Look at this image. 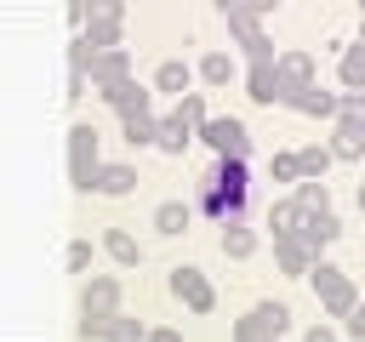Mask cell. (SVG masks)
Listing matches in <instances>:
<instances>
[{"label":"cell","mask_w":365,"mask_h":342,"mask_svg":"<svg viewBox=\"0 0 365 342\" xmlns=\"http://www.w3.org/2000/svg\"><path fill=\"white\" fill-rule=\"evenodd\" d=\"M245 205H251V165L217 154L194 182V211H205L211 222H240Z\"/></svg>","instance_id":"6da1fadb"},{"label":"cell","mask_w":365,"mask_h":342,"mask_svg":"<svg viewBox=\"0 0 365 342\" xmlns=\"http://www.w3.org/2000/svg\"><path fill=\"white\" fill-rule=\"evenodd\" d=\"M114 314H120V279L114 274H91L86 285H80V342H103L108 336V325H114Z\"/></svg>","instance_id":"7a4b0ae2"},{"label":"cell","mask_w":365,"mask_h":342,"mask_svg":"<svg viewBox=\"0 0 365 342\" xmlns=\"http://www.w3.org/2000/svg\"><path fill=\"white\" fill-rule=\"evenodd\" d=\"M308 279H314V296H319V308H325L331 319H348V314L359 308V291H354V279H348L336 262L319 256V262L308 268Z\"/></svg>","instance_id":"3957f363"},{"label":"cell","mask_w":365,"mask_h":342,"mask_svg":"<svg viewBox=\"0 0 365 342\" xmlns=\"http://www.w3.org/2000/svg\"><path fill=\"white\" fill-rule=\"evenodd\" d=\"M97 171H103V160H97V131H91L86 120H74V125H68V182H74V194H91V188H97Z\"/></svg>","instance_id":"277c9868"},{"label":"cell","mask_w":365,"mask_h":342,"mask_svg":"<svg viewBox=\"0 0 365 342\" xmlns=\"http://www.w3.org/2000/svg\"><path fill=\"white\" fill-rule=\"evenodd\" d=\"M291 331V308L285 302H257L245 319H234V342H279Z\"/></svg>","instance_id":"5b68a950"},{"label":"cell","mask_w":365,"mask_h":342,"mask_svg":"<svg viewBox=\"0 0 365 342\" xmlns=\"http://www.w3.org/2000/svg\"><path fill=\"white\" fill-rule=\"evenodd\" d=\"M200 142H205L211 154L251 160V131H245V120H234V114H211V120L200 125Z\"/></svg>","instance_id":"8992f818"},{"label":"cell","mask_w":365,"mask_h":342,"mask_svg":"<svg viewBox=\"0 0 365 342\" xmlns=\"http://www.w3.org/2000/svg\"><path fill=\"white\" fill-rule=\"evenodd\" d=\"M171 296H177L188 314H211V308H217L211 279H205L200 268H188V262H177V268H171Z\"/></svg>","instance_id":"52a82bcc"},{"label":"cell","mask_w":365,"mask_h":342,"mask_svg":"<svg viewBox=\"0 0 365 342\" xmlns=\"http://www.w3.org/2000/svg\"><path fill=\"white\" fill-rule=\"evenodd\" d=\"M274 74H279V103H291V91L314 86V57H308V51H279Z\"/></svg>","instance_id":"ba28073f"},{"label":"cell","mask_w":365,"mask_h":342,"mask_svg":"<svg viewBox=\"0 0 365 342\" xmlns=\"http://www.w3.org/2000/svg\"><path fill=\"white\" fill-rule=\"evenodd\" d=\"M285 108H297V114H314V120H336V108H342V91H319V80H314V86L291 91V103H285Z\"/></svg>","instance_id":"9c48e42d"},{"label":"cell","mask_w":365,"mask_h":342,"mask_svg":"<svg viewBox=\"0 0 365 342\" xmlns=\"http://www.w3.org/2000/svg\"><path fill=\"white\" fill-rule=\"evenodd\" d=\"M103 103L114 108V114H143V108H154V97L125 74V80H114V86H103Z\"/></svg>","instance_id":"30bf717a"},{"label":"cell","mask_w":365,"mask_h":342,"mask_svg":"<svg viewBox=\"0 0 365 342\" xmlns=\"http://www.w3.org/2000/svg\"><path fill=\"white\" fill-rule=\"evenodd\" d=\"M336 234H342L336 211H308V217H302V228H297V239H302V245H308L314 256H319V251H325V245H331Z\"/></svg>","instance_id":"8fae6325"},{"label":"cell","mask_w":365,"mask_h":342,"mask_svg":"<svg viewBox=\"0 0 365 342\" xmlns=\"http://www.w3.org/2000/svg\"><path fill=\"white\" fill-rule=\"evenodd\" d=\"M274 63H279V57H274ZM274 63H251V74H245V97L262 103V108L279 103V74H274Z\"/></svg>","instance_id":"7c38bea8"},{"label":"cell","mask_w":365,"mask_h":342,"mask_svg":"<svg viewBox=\"0 0 365 342\" xmlns=\"http://www.w3.org/2000/svg\"><path fill=\"white\" fill-rule=\"evenodd\" d=\"M125 74H131V51H125V46H108V51L91 63V86H97V91L114 86V80H125Z\"/></svg>","instance_id":"4fadbf2b"},{"label":"cell","mask_w":365,"mask_h":342,"mask_svg":"<svg viewBox=\"0 0 365 342\" xmlns=\"http://www.w3.org/2000/svg\"><path fill=\"white\" fill-rule=\"evenodd\" d=\"M120 137H125L131 148L160 142V114H154V108H143V114H120Z\"/></svg>","instance_id":"5bb4252c"},{"label":"cell","mask_w":365,"mask_h":342,"mask_svg":"<svg viewBox=\"0 0 365 342\" xmlns=\"http://www.w3.org/2000/svg\"><path fill=\"white\" fill-rule=\"evenodd\" d=\"M302 217H308V205H302L297 194H285V200H274V211H268V228H274V239H285V234H297V228H302Z\"/></svg>","instance_id":"9a60e30c"},{"label":"cell","mask_w":365,"mask_h":342,"mask_svg":"<svg viewBox=\"0 0 365 342\" xmlns=\"http://www.w3.org/2000/svg\"><path fill=\"white\" fill-rule=\"evenodd\" d=\"M274 262H279L285 274H308V268H314L319 256H314V251H308V245H302L297 234H285V239H274Z\"/></svg>","instance_id":"2e32d148"},{"label":"cell","mask_w":365,"mask_h":342,"mask_svg":"<svg viewBox=\"0 0 365 342\" xmlns=\"http://www.w3.org/2000/svg\"><path fill=\"white\" fill-rule=\"evenodd\" d=\"M331 148H336V160H365V125L359 120H336L331 125Z\"/></svg>","instance_id":"e0dca14e"},{"label":"cell","mask_w":365,"mask_h":342,"mask_svg":"<svg viewBox=\"0 0 365 342\" xmlns=\"http://www.w3.org/2000/svg\"><path fill=\"white\" fill-rule=\"evenodd\" d=\"M194 137H200V131H194L182 114H165V120H160V142H154V148H165V154H182Z\"/></svg>","instance_id":"ac0fdd59"},{"label":"cell","mask_w":365,"mask_h":342,"mask_svg":"<svg viewBox=\"0 0 365 342\" xmlns=\"http://www.w3.org/2000/svg\"><path fill=\"white\" fill-rule=\"evenodd\" d=\"M222 251H228L234 262H245V256L257 251V228H245V217H240V222H222Z\"/></svg>","instance_id":"d6986e66"},{"label":"cell","mask_w":365,"mask_h":342,"mask_svg":"<svg viewBox=\"0 0 365 342\" xmlns=\"http://www.w3.org/2000/svg\"><path fill=\"white\" fill-rule=\"evenodd\" d=\"M336 74H342V86H348V91H365V40L342 46V63H336Z\"/></svg>","instance_id":"ffe728a7"},{"label":"cell","mask_w":365,"mask_h":342,"mask_svg":"<svg viewBox=\"0 0 365 342\" xmlns=\"http://www.w3.org/2000/svg\"><path fill=\"white\" fill-rule=\"evenodd\" d=\"M188 217H194L188 200H165V205H154V228H160V234H182Z\"/></svg>","instance_id":"44dd1931"},{"label":"cell","mask_w":365,"mask_h":342,"mask_svg":"<svg viewBox=\"0 0 365 342\" xmlns=\"http://www.w3.org/2000/svg\"><path fill=\"white\" fill-rule=\"evenodd\" d=\"M188 80H194V68H188V63H177V57L154 68V91H177V97H182V91H188Z\"/></svg>","instance_id":"7402d4cb"},{"label":"cell","mask_w":365,"mask_h":342,"mask_svg":"<svg viewBox=\"0 0 365 342\" xmlns=\"http://www.w3.org/2000/svg\"><path fill=\"white\" fill-rule=\"evenodd\" d=\"M331 160H336V148H331V142H308V148H297L302 177H325V171H331Z\"/></svg>","instance_id":"603a6c76"},{"label":"cell","mask_w":365,"mask_h":342,"mask_svg":"<svg viewBox=\"0 0 365 342\" xmlns=\"http://www.w3.org/2000/svg\"><path fill=\"white\" fill-rule=\"evenodd\" d=\"M137 188V165H103L97 171V194H131Z\"/></svg>","instance_id":"cb8c5ba5"},{"label":"cell","mask_w":365,"mask_h":342,"mask_svg":"<svg viewBox=\"0 0 365 342\" xmlns=\"http://www.w3.org/2000/svg\"><path fill=\"white\" fill-rule=\"evenodd\" d=\"M120 23H125V17H91L80 34H86L97 51H108V46H120Z\"/></svg>","instance_id":"d4e9b609"},{"label":"cell","mask_w":365,"mask_h":342,"mask_svg":"<svg viewBox=\"0 0 365 342\" xmlns=\"http://www.w3.org/2000/svg\"><path fill=\"white\" fill-rule=\"evenodd\" d=\"M200 80H205V86H228V80H234V57H228V51H205V57H200Z\"/></svg>","instance_id":"484cf974"},{"label":"cell","mask_w":365,"mask_h":342,"mask_svg":"<svg viewBox=\"0 0 365 342\" xmlns=\"http://www.w3.org/2000/svg\"><path fill=\"white\" fill-rule=\"evenodd\" d=\"M103 245H108V256H114V262H125V268H137V262H143V251H137V239H131L125 228H108V234H103Z\"/></svg>","instance_id":"4316f807"},{"label":"cell","mask_w":365,"mask_h":342,"mask_svg":"<svg viewBox=\"0 0 365 342\" xmlns=\"http://www.w3.org/2000/svg\"><path fill=\"white\" fill-rule=\"evenodd\" d=\"M291 194H297V200H302L308 211H331V188H325V177H302V182H297Z\"/></svg>","instance_id":"83f0119b"},{"label":"cell","mask_w":365,"mask_h":342,"mask_svg":"<svg viewBox=\"0 0 365 342\" xmlns=\"http://www.w3.org/2000/svg\"><path fill=\"white\" fill-rule=\"evenodd\" d=\"M97 57H103V51H97L86 34H74V40H68V74H91V63H97Z\"/></svg>","instance_id":"f1b7e54d"},{"label":"cell","mask_w":365,"mask_h":342,"mask_svg":"<svg viewBox=\"0 0 365 342\" xmlns=\"http://www.w3.org/2000/svg\"><path fill=\"white\" fill-rule=\"evenodd\" d=\"M103 342H148V325H143V319L114 314V325H108V336H103Z\"/></svg>","instance_id":"f546056e"},{"label":"cell","mask_w":365,"mask_h":342,"mask_svg":"<svg viewBox=\"0 0 365 342\" xmlns=\"http://www.w3.org/2000/svg\"><path fill=\"white\" fill-rule=\"evenodd\" d=\"M240 46H245V57H251V63H274V57H279V51H274V40H268V28H251Z\"/></svg>","instance_id":"4dcf8cb0"},{"label":"cell","mask_w":365,"mask_h":342,"mask_svg":"<svg viewBox=\"0 0 365 342\" xmlns=\"http://www.w3.org/2000/svg\"><path fill=\"white\" fill-rule=\"evenodd\" d=\"M177 114H182V120H188L194 131H200V125L211 120V114H205V97H200V91H182V97H177Z\"/></svg>","instance_id":"1f68e13d"},{"label":"cell","mask_w":365,"mask_h":342,"mask_svg":"<svg viewBox=\"0 0 365 342\" xmlns=\"http://www.w3.org/2000/svg\"><path fill=\"white\" fill-rule=\"evenodd\" d=\"M274 182H302V165H297V154H274Z\"/></svg>","instance_id":"d6a6232c"},{"label":"cell","mask_w":365,"mask_h":342,"mask_svg":"<svg viewBox=\"0 0 365 342\" xmlns=\"http://www.w3.org/2000/svg\"><path fill=\"white\" fill-rule=\"evenodd\" d=\"M336 120H359V125H365V91H342V108H336Z\"/></svg>","instance_id":"836d02e7"},{"label":"cell","mask_w":365,"mask_h":342,"mask_svg":"<svg viewBox=\"0 0 365 342\" xmlns=\"http://www.w3.org/2000/svg\"><path fill=\"white\" fill-rule=\"evenodd\" d=\"M68 268H74V274H86V268H91V245H86V239H74V245H68Z\"/></svg>","instance_id":"e575fe53"},{"label":"cell","mask_w":365,"mask_h":342,"mask_svg":"<svg viewBox=\"0 0 365 342\" xmlns=\"http://www.w3.org/2000/svg\"><path fill=\"white\" fill-rule=\"evenodd\" d=\"M342 331H348V336H354V342H365V302H359V308H354V314H348V319H342Z\"/></svg>","instance_id":"d590c367"},{"label":"cell","mask_w":365,"mask_h":342,"mask_svg":"<svg viewBox=\"0 0 365 342\" xmlns=\"http://www.w3.org/2000/svg\"><path fill=\"white\" fill-rule=\"evenodd\" d=\"M91 17H125V0H91Z\"/></svg>","instance_id":"8d00e7d4"},{"label":"cell","mask_w":365,"mask_h":342,"mask_svg":"<svg viewBox=\"0 0 365 342\" xmlns=\"http://www.w3.org/2000/svg\"><path fill=\"white\" fill-rule=\"evenodd\" d=\"M302 342H336V331H331V325H314V331H308Z\"/></svg>","instance_id":"74e56055"},{"label":"cell","mask_w":365,"mask_h":342,"mask_svg":"<svg viewBox=\"0 0 365 342\" xmlns=\"http://www.w3.org/2000/svg\"><path fill=\"white\" fill-rule=\"evenodd\" d=\"M148 342H182L177 331H148Z\"/></svg>","instance_id":"f35d334b"},{"label":"cell","mask_w":365,"mask_h":342,"mask_svg":"<svg viewBox=\"0 0 365 342\" xmlns=\"http://www.w3.org/2000/svg\"><path fill=\"white\" fill-rule=\"evenodd\" d=\"M359 211H365V182H359Z\"/></svg>","instance_id":"ab89813d"},{"label":"cell","mask_w":365,"mask_h":342,"mask_svg":"<svg viewBox=\"0 0 365 342\" xmlns=\"http://www.w3.org/2000/svg\"><path fill=\"white\" fill-rule=\"evenodd\" d=\"M359 40H365V28H359Z\"/></svg>","instance_id":"60d3db41"},{"label":"cell","mask_w":365,"mask_h":342,"mask_svg":"<svg viewBox=\"0 0 365 342\" xmlns=\"http://www.w3.org/2000/svg\"><path fill=\"white\" fill-rule=\"evenodd\" d=\"M359 11H365V0H359Z\"/></svg>","instance_id":"b9f144b4"}]
</instances>
